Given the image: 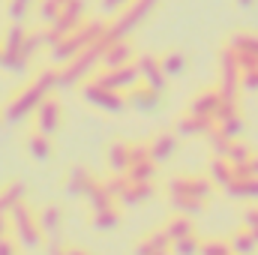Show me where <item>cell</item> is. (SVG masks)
Masks as SVG:
<instances>
[{
    "mask_svg": "<svg viewBox=\"0 0 258 255\" xmlns=\"http://www.w3.org/2000/svg\"><path fill=\"white\" fill-rule=\"evenodd\" d=\"M9 222H12V228H15V237L21 240V246H27V249H36L39 243H42V237H45V231H42V225H39V219L24 207V201L9 213Z\"/></svg>",
    "mask_w": 258,
    "mask_h": 255,
    "instance_id": "cell-1",
    "label": "cell"
},
{
    "mask_svg": "<svg viewBox=\"0 0 258 255\" xmlns=\"http://www.w3.org/2000/svg\"><path fill=\"white\" fill-rule=\"evenodd\" d=\"M84 96L93 102V105H99V108H105V111H120L123 108V96H120V90H114V87H108V84H90L87 90H84Z\"/></svg>",
    "mask_w": 258,
    "mask_h": 255,
    "instance_id": "cell-2",
    "label": "cell"
},
{
    "mask_svg": "<svg viewBox=\"0 0 258 255\" xmlns=\"http://www.w3.org/2000/svg\"><path fill=\"white\" fill-rule=\"evenodd\" d=\"M168 192H180V195H195V198L207 201V198L213 195V186H210L207 180H201V177H174V180L168 183Z\"/></svg>",
    "mask_w": 258,
    "mask_h": 255,
    "instance_id": "cell-3",
    "label": "cell"
},
{
    "mask_svg": "<svg viewBox=\"0 0 258 255\" xmlns=\"http://www.w3.org/2000/svg\"><path fill=\"white\" fill-rule=\"evenodd\" d=\"M36 129L51 135L54 129H60V105L57 102H42L36 108Z\"/></svg>",
    "mask_w": 258,
    "mask_h": 255,
    "instance_id": "cell-4",
    "label": "cell"
},
{
    "mask_svg": "<svg viewBox=\"0 0 258 255\" xmlns=\"http://www.w3.org/2000/svg\"><path fill=\"white\" fill-rule=\"evenodd\" d=\"M36 219H39L45 237H60V228H63V210L60 207H54V204L51 207H42L36 213Z\"/></svg>",
    "mask_w": 258,
    "mask_h": 255,
    "instance_id": "cell-5",
    "label": "cell"
},
{
    "mask_svg": "<svg viewBox=\"0 0 258 255\" xmlns=\"http://www.w3.org/2000/svg\"><path fill=\"white\" fill-rule=\"evenodd\" d=\"M228 246H231L234 255H255L258 252V240L249 228H240L237 234H231L228 237Z\"/></svg>",
    "mask_w": 258,
    "mask_h": 255,
    "instance_id": "cell-6",
    "label": "cell"
},
{
    "mask_svg": "<svg viewBox=\"0 0 258 255\" xmlns=\"http://www.w3.org/2000/svg\"><path fill=\"white\" fill-rule=\"evenodd\" d=\"M129 102H132V108H138V111H153V108H159V90L147 84L144 90H132V93H129Z\"/></svg>",
    "mask_w": 258,
    "mask_h": 255,
    "instance_id": "cell-7",
    "label": "cell"
},
{
    "mask_svg": "<svg viewBox=\"0 0 258 255\" xmlns=\"http://www.w3.org/2000/svg\"><path fill=\"white\" fill-rule=\"evenodd\" d=\"M93 183H96V180H90V174H87L84 168H72V171H69V180H66V192H69L72 198H78V195L87 198V192H90Z\"/></svg>",
    "mask_w": 258,
    "mask_h": 255,
    "instance_id": "cell-8",
    "label": "cell"
},
{
    "mask_svg": "<svg viewBox=\"0 0 258 255\" xmlns=\"http://www.w3.org/2000/svg\"><path fill=\"white\" fill-rule=\"evenodd\" d=\"M21 201H24V186H21V183H6V186L0 189V213L9 216Z\"/></svg>",
    "mask_w": 258,
    "mask_h": 255,
    "instance_id": "cell-9",
    "label": "cell"
},
{
    "mask_svg": "<svg viewBox=\"0 0 258 255\" xmlns=\"http://www.w3.org/2000/svg\"><path fill=\"white\" fill-rule=\"evenodd\" d=\"M108 165H111L114 174H126L129 171V144L114 141V144L108 147Z\"/></svg>",
    "mask_w": 258,
    "mask_h": 255,
    "instance_id": "cell-10",
    "label": "cell"
},
{
    "mask_svg": "<svg viewBox=\"0 0 258 255\" xmlns=\"http://www.w3.org/2000/svg\"><path fill=\"white\" fill-rule=\"evenodd\" d=\"M174 150H177V138L174 135H159L150 144V159L153 162H165V159H171Z\"/></svg>",
    "mask_w": 258,
    "mask_h": 255,
    "instance_id": "cell-11",
    "label": "cell"
},
{
    "mask_svg": "<svg viewBox=\"0 0 258 255\" xmlns=\"http://www.w3.org/2000/svg\"><path fill=\"white\" fill-rule=\"evenodd\" d=\"M171 207L183 216H198L204 210V201L195 198V195H180V192H171Z\"/></svg>",
    "mask_w": 258,
    "mask_h": 255,
    "instance_id": "cell-12",
    "label": "cell"
},
{
    "mask_svg": "<svg viewBox=\"0 0 258 255\" xmlns=\"http://www.w3.org/2000/svg\"><path fill=\"white\" fill-rule=\"evenodd\" d=\"M165 231H168V237H171V240H183V237H192V234H195V225H192V219H189V216L177 213V216H171V219H168Z\"/></svg>",
    "mask_w": 258,
    "mask_h": 255,
    "instance_id": "cell-13",
    "label": "cell"
},
{
    "mask_svg": "<svg viewBox=\"0 0 258 255\" xmlns=\"http://www.w3.org/2000/svg\"><path fill=\"white\" fill-rule=\"evenodd\" d=\"M27 153L33 156V159H39V162H45L48 156H51V144H48V135L45 132H33L30 138H27Z\"/></svg>",
    "mask_w": 258,
    "mask_h": 255,
    "instance_id": "cell-14",
    "label": "cell"
},
{
    "mask_svg": "<svg viewBox=\"0 0 258 255\" xmlns=\"http://www.w3.org/2000/svg\"><path fill=\"white\" fill-rule=\"evenodd\" d=\"M210 177H213L219 186H228V183L237 180V168H234L228 159H216V162L210 165Z\"/></svg>",
    "mask_w": 258,
    "mask_h": 255,
    "instance_id": "cell-15",
    "label": "cell"
},
{
    "mask_svg": "<svg viewBox=\"0 0 258 255\" xmlns=\"http://www.w3.org/2000/svg\"><path fill=\"white\" fill-rule=\"evenodd\" d=\"M117 225H120V213H117V207L93 210V228H96V231H114Z\"/></svg>",
    "mask_w": 258,
    "mask_h": 255,
    "instance_id": "cell-16",
    "label": "cell"
},
{
    "mask_svg": "<svg viewBox=\"0 0 258 255\" xmlns=\"http://www.w3.org/2000/svg\"><path fill=\"white\" fill-rule=\"evenodd\" d=\"M126 177H129V183H150V180L156 177V168H153V159H147V162H135V165H129Z\"/></svg>",
    "mask_w": 258,
    "mask_h": 255,
    "instance_id": "cell-17",
    "label": "cell"
},
{
    "mask_svg": "<svg viewBox=\"0 0 258 255\" xmlns=\"http://www.w3.org/2000/svg\"><path fill=\"white\" fill-rule=\"evenodd\" d=\"M150 195H153V186L150 183H129L126 189H123V195H120V201L123 204H141Z\"/></svg>",
    "mask_w": 258,
    "mask_h": 255,
    "instance_id": "cell-18",
    "label": "cell"
},
{
    "mask_svg": "<svg viewBox=\"0 0 258 255\" xmlns=\"http://www.w3.org/2000/svg\"><path fill=\"white\" fill-rule=\"evenodd\" d=\"M171 255H201V240L198 237H183V240H174L171 243Z\"/></svg>",
    "mask_w": 258,
    "mask_h": 255,
    "instance_id": "cell-19",
    "label": "cell"
},
{
    "mask_svg": "<svg viewBox=\"0 0 258 255\" xmlns=\"http://www.w3.org/2000/svg\"><path fill=\"white\" fill-rule=\"evenodd\" d=\"M201 255H234L231 252V246H228V240H201Z\"/></svg>",
    "mask_w": 258,
    "mask_h": 255,
    "instance_id": "cell-20",
    "label": "cell"
},
{
    "mask_svg": "<svg viewBox=\"0 0 258 255\" xmlns=\"http://www.w3.org/2000/svg\"><path fill=\"white\" fill-rule=\"evenodd\" d=\"M183 66H186L183 57L171 54V57H165V60H162V72H165V75H183Z\"/></svg>",
    "mask_w": 258,
    "mask_h": 255,
    "instance_id": "cell-21",
    "label": "cell"
},
{
    "mask_svg": "<svg viewBox=\"0 0 258 255\" xmlns=\"http://www.w3.org/2000/svg\"><path fill=\"white\" fill-rule=\"evenodd\" d=\"M243 228L258 231V207H246L243 210Z\"/></svg>",
    "mask_w": 258,
    "mask_h": 255,
    "instance_id": "cell-22",
    "label": "cell"
},
{
    "mask_svg": "<svg viewBox=\"0 0 258 255\" xmlns=\"http://www.w3.org/2000/svg\"><path fill=\"white\" fill-rule=\"evenodd\" d=\"M45 255H69V249L60 243V237H51L48 246H45Z\"/></svg>",
    "mask_w": 258,
    "mask_h": 255,
    "instance_id": "cell-23",
    "label": "cell"
},
{
    "mask_svg": "<svg viewBox=\"0 0 258 255\" xmlns=\"http://www.w3.org/2000/svg\"><path fill=\"white\" fill-rule=\"evenodd\" d=\"M132 255H156V249H153V243H150V240L144 237V240H141V243L135 246V252H132Z\"/></svg>",
    "mask_w": 258,
    "mask_h": 255,
    "instance_id": "cell-24",
    "label": "cell"
},
{
    "mask_svg": "<svg viewBox=\"0 0 258 255\" xmlns=\"http://www.w3.org/2000/svg\"><path fill=\"white\" fill-rule=\"evenodd\" d=\"M0 255H18L15 243H12V240H0Z\"/></svg>",
    "mask_w": 258,
    "mask_h": 255,
    "instance_id": "cell-25",
    "label": "cell"
},
{
    "mask_svg": "<svg viewBox=\"0 0 258 255\" xmlns=\"http://www.w3.org/2000/svg\"><path fill=\"white\" fill-rule=\"evenodd\" d=\"M12 222H6V213H0V240H6V231H9Z\"/></svg>",
    "mask_w": 258,
    "mask_h": 255,
    "instance_id": "cell-26",
    "label": "cell"
},
{
    "mask_svg": "<svg viewBox=\"0 0 258 255\" xmlns=\"http://www.w3.org/2000/svg\"><path fill=\"white\" fill-rule=\"evenodd\" d=\"M69 255H90V252H87V249H78V246H72V249H69Z\"/></svg>",
    "mask_w": 258,
    "mask_h": 255,
    "instance_id": "cell-27",
    "label": "cell"
},
{
    "mask_svg": "<svg viewBox=\"0 0 258 255\" xmlns=\"http://www.w3.org/2000/svg\"><path fill=\"white\" fill-rule=\"evenodd\" d=\"M156 255H171V252H156Z\"/></svg>",
    "mask_w": 258,
    "mask_h": 255,
    "instance_id": "cell-28",
    "label": "cell"
},
{
    "mask_svg": "<svg viewBox=\"0 0 258 255\" xmlns=\"http://www.w3.org/2000/svg\"><path fill=\"white\" fill-rule=\"evenodd\" d=\"M252 234H255V240H258V231H252Z\"/></svg>",
    "mask_w": 258,
    "mask_h": 255,
    "instance_id": "cell-29",
    "label": "cell"
}]
</instances>
